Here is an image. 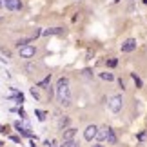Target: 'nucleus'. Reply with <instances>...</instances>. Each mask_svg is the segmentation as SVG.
Listing matches in <instances>:
<instances>
[{
  "label": "nucleus",
  "mask_w": 147,
  "mask_h": 147,
  "mask_svg": "<svg viewBox=\"0 0 147 147\" xmlns=\"http://www.w3.org/2000/svg\"><path fill=\"white\" fill-rule=\"evenodd\" d=\"M134 49H136V40H134V38H127V40L122 44V53H133Z\"/></svg>",
  "instance_id": "5"
},
{
  "label": "nucleus",
  "mask_w": 147,
  "mask_h": 147,
  "mask_svg": "<svg viewBox=\"0 0 147 147\" xmlns=\"http://www.w3.org/2000/svg\"><path fill=\"white\" fill-rule=\"evenodd\" d=\"M56 98L62 105H71V91H69V80L65 76L58 78L56 82Z\"/></svg>",
  "instance_id": "1"
},
{
  "label": "nucleus",
  "mask_w": 147,
  "mask_h": 147,
  "mask_svg": "<svg viewBox=\"0 0 147 147\" xmlns=\"http://www.w3.org/2000/svg\"><path fill=\"white\" fill-rule=\"evenodd\" d=\"M93 147H104V145H93Z\"/></svg>",
  "instance_id": "22"
},
{
  "label": "nucleus",
  "mask_w": 147,
  "mask_h": 147,
  "mask_svg": "<svg viewBox=\"0 0 147 147\" xmlns=\"http://www.w3.org/2000/svg\"><path fill=\"white\" fill-rule=\"evenodd\" d=\"M11 140H13L15 144H20V138H18V136H11Z\"/></svg>",
  "instance_id": "20"
},
{
  "label": "nucleus",
  "mask_w": 147,
  "mask_h": 147,
  "mask_svg": "<svg viewBox=\"0 0 147 147\" xmlns=\"http://www.w3.org/2000/svg\"><path fill=\"white\" fill-rule=\"evenodd\" d=\"M62 147H78V144L75 142V140H65V142L62 144Z\"/></svg>",
  "instance_id": "14"
},
{
  "label": "nucleus",
  "mask_w": 147,
  "mask_h": 147,
  "mask_svg": "<svg viewBox=\"0 0 147 147\" xmlns=\"http://www.w3.org/2000/svg\"><path fill=\"white\" fill-rule=\"evenodd\" d=\"M96 134H98V127L96 125H87L86 131H84V138H86L87 142H91L93 138H96Z\"/></svg>",
  "instance_id": "4"
},
{
  "label": "nucleus",
  "mask_w": 147,
  "mask_h": 147,
  "mask_svg": "<svg viewBox=\"0 0 147 147\" xmlns=\"http://www.w3.org/2000/svg\"><path fill=\"white\" fill-rule=\"evenodd\" d=\"M58 125H60V127H67V125H69V118H65V116H64V118H60Z\"/></svg>",
  "instance_id": "15"
},
{
  "label": "nucleus",
  "mask_w": 147,
  "mask_h": 147,
  "mask_svg": "<svg viewBox=\"0 0 147 147\" xmlns=\"http://www.w3.org/2000/svg\"><path fill=\"white\" fill-rule=\"evenodd\" d=\"M49 82H51V75H47L44 80H40L36 84V87H44V89H47V86H49Z\"/></svg>",
  "instance_id": "11"
},
{
  "label": "nucleus",
  "mask_w": 147,
  "mask_h": 147,
  "mask_svg": "<svg viewBox=\"0 0 147 147\" xmlns=\"http://www.w3.org/2000/svg\"><path fill=\"white\" fill-rule=\"evenodd\" d=\"M2 5H5V0H0V7H2Z\"/></svg>",
  "instance_id": "21"
},
{
  "label": "nucleus",
  "mask_w": 147,
  "mask_h": 147,
  "mask_svg": "<svg viewBox=\"0 0 147 147\" xmlns=\"http://www.w3.org/2000/svg\"><path fill=\"white\" fill-rule=\"evenodd\" d=\"M75 133H76V129H65V133H64V142H65V140H73V138H75Z\"/></svg>",
  "instance_id": "10"
},
{
  "label": "nucleus",
  "mask_w": 147,
  "mask_h": 147,
  "mask_svg": "<svg viewBox=\"0 0 147 147\" xmlns=\"http://www.w3.org/2000/svg\"><path fill=\"white\" fill-rule=\"evenodd\" d=\"M131 76H133V80H134V84H136V87H142V80L136 76V73H131Z\"/></svg>",
  "instance_id": "16"
},
{
  "label": "nucleus",
  "mask_w": 147,
  "mask_h": 147,
  "mask_svg": "<svg viewBox=\"0 0 147 147\" xmlns=\"http://www.w3.org/2000/svg\"><path fill=\"white\" fill-rule=\"evenodd\" d=\"M5 9H9V11H20L22 9V0H5Z\"/></svg>",
  "instance_id": "6"
},
{
  "label": "nucleus",
  "mask_w": 147,
  "mask_h": 147,
  "mask_svg": "<svg viewBox=\"0 0 147 147\" xmlns=\"http://www.w3.org/2000/svg\"><path fill=\"white\" fill-rule=\"evenodd\" d=\"M116 64H118V60H116V58H111L109 62H107V65H109V67H116Z\"/></svg>",
  "instance_id": "17"
},
{
  "label": "nucleus",
  "mask_w": 147,
  "mask_h": 147,
  "mask_svg": "<svg viewBox=\"0 0 147 147\" xmlns=\"http://www.w3.org/2000/svg\"><path fill=\"white\" fill-rule=\"evenodd\" d=\"M46 145H47V147H56V142H55V140H47Z\"/></svg>",
  "instance_id": "19"
},
{
  "label": "nucleus",
  "mask_w": 147,
  "mask_h": 147,
  "mask_svg": "<svg viewBox=\"0 0 147 147\" xmlns=\"http://www.w3.org/2000/svg\"><path fill=\"white\" fill-rule=\"evenodd\" d=\"M116 142H118V140H116V134H115V131H113V129L109 127V133H107V144L115 145Z\"/></svg>",
  "instance_id": "9"
},
{
  "label": "nucleus",
  "mask_w": 147,
  "mask_h": 147,
  "mask_svg": "<svg viewBox=\"0 0 147 147\" xmlns=\"http://www.w3.org/2000/svg\"><path fill=\"white\" fill-rule=\"evenodd\" d=\"M62 33H64V29H62V27H51V29H44L42 35L51 36V35H62Z\"/></svg>",
  "instance_id": "7"
},
{
  "label": "nucleus",
  "mask_w": 147,
  "mask_h": 147,
  "mask_svg": "<svg viewBox=\"0 0 147 147\" xmlns=\"http://www.w3.org/2000/svg\"><path fill=\"white\" fill-rule=\"evenodd\" d=\"M31 94H33V96H35V100H40V94H38V91H36L35 87L31 89Z\"/></svg>",
  "instance_id": "18"
},
{
  "label": "nucleus",
  "mask_w": 147,
  "mask_h": 147,
  "mask_svg": "<svg viewBox=\"0 0 147 147\" xmlns=\"http://www.w3.org/2000/svg\"><path fill=\"white\" fill-rule=\"evenodd\" d=\"M35 115L38 116V120H40V122H44V120H46V116H47V113H46V111H40V109H36V111H35Z\"/></svg>",
  "instance_id": "12"
},
{
  "label": "nucleus",
  "mask_w": 147,
  "mask_h": 147,
  "mask_svg": "<svg viewBox=\"0 0 147 147\" xmlns=\"http://www.w3.org/2000/svg\"><path fill=\"white\" fill-rule=\"evenodd\" d=\"M144 4H147V0H144Z\"/></svg>",
  "instance_id": "24"
},
{
  "label": "nucleus",
  "mask_w": 147,
  "mask_h": 147,
  "mask_svg": "<svg viewBox=\"0 0 147 147\" xmlns=\"http://www.w3.org/2000/svg\"><path fill=\"white\" fill-rule=\"evenodd\" d=\"M107 133H109V127L107 125H104V127H100L98 129V134H96V140H107Z\"/></svg>",
  "instance_id": "8"
},
{
  "label": "nucleus",
  "mask_w": 147,
  "mask_h": 147,
  "mask_svg": "<svg viewBox=\"0 0 147 147\" xmlns=\"http://www.w3.org/2000/svg\"><path fill=\"white\" fill-rule=\"evenodd\" d=\"M113 2H120V0H113Z\"/></svg>",
  "instance_id": "23"
},
{
  "label": "nucleus",
  "mask_w": 147,
  "mask_h": 147,
  "mask_svg": "<svg viewBox=\"0 0 147 147\" xmlns=\"http://www.w3.org/2000/svg\"><path fill=\"white\" fill-rule=\"evenodd\" d=\"M0 20H2V18H0Z\"/></svg>",
  "instance_id": "25"
},
{
  "label": "nucleus",
  "mask_w": 147,
  "mask_h": 147,
  "mask_svg": "<svg viewBox=\"0 0 147 147\" xmlns=\"http://www.w3.org/2000/svg\"><path fill=\"white\" fill-rule=\"evenodd\" d=\"M18 51H20V56H24V58H31V56H35V53H36L35 46H31V44L20 46V47H18Z\"/></svg>",
  "instance_id": "3"
},
{
  "label": "nucleus",
  "mask_w": 147,
  "mask_h": 147,
  "mask_svg": "<svg viewBox=\"0 0 147 147\" xmlns=\"http://www.w3.org/2000/svg\"><path fill=\"white\" fill-rule=\"evenodd\" d=\"M100 76L104 78V80H107V82H113V80H115V76H113V73H102Z\"/></svg>",
  "instance_id": "13"
},
{
  "label": "nucleus",
  "mask_w": 147,
  "mask_h": 147,
  "mask_svg": "<svg viewBox=\"0 0 147 147\" xmlns=\"http://www.w3.org/2000/svg\"><path fill=\"white\" fill-rule=\"evenodd\" d=\"M107 105H109V109H111L113 113H120V111H122V105H123L122 94H115V96H111L109 102H107Z\"/></svg>",
  "instance_id": "2"
}]
</instances>
